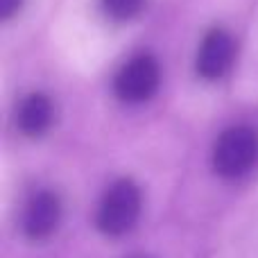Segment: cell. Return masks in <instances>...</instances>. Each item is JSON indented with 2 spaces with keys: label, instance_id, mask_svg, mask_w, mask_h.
Returning <instances> with one entry per match:
<instances>
[{
  "label": "cell",
  "instance_id": "cell-3",
  "mask_svg": "<svg viewBox=\"0 0 258 258\" xmlns=\"http://www.w3.org/2000/svg\"><path fill=\"white\" fill-rule=\"evenodd\" d=\"M159 84L161 68L156 59L150 54H138L118 71L113 80V93L127 104H141L159 91Z\"/></svg>",
  "mask_w": 258,
  "mask_h": 258
},
{
  "label": "cell",
  "instance_id": "cell-7",
  "mask_svg": "<svg viewBox=\"0 0 258 258\" xmlns=\"http://www.w3.org/2000/svg\"><path fill=\"white\" fill-rule=\"evenodd\" d=\"M145 7V0H102V9L113 21L136 18Z\"/></svg>",
  "mask_w": 258,
  "mask_h": 258
},
{
  "label": "cell",
  "instance_id": "cell-8",
  "mask_svg": "<svg viewBox=\"0 0 258 258\" xmlns=\"http://www.w3.org/2000/svg\"><path fill=\"white\" fill-rule=\"evenodd\" d=\"M21 7H23V0H0V14H3L5 21L16 16Z\"/></svg>",
  "mask_w": 258,
  "mask_h": 258
},
{
  "label": "cell",
  "instance_id": "cell-1",
  "mask_svg": "<svg viewBox=\"0 0 258 258\" xmlns=\"http://www.w3.org/2000/svg\"><path fill=\"white\" fill-rule=\"evenodd\" d=\"M141 215V190L132 179H118L107 188L98 204L95 227L109 238L132 231Z\"/></svg>",
  "mask_w": 258,
  "mask_h": 258
},
{
  "label": "cell",
  "instance_id": "cell-5",
  "mask_svg": "<svg viewBox=\"0 0 258 258\" xmlns=\"http://www.w3.org/2000/svg\"><path fill=\"white\" fill-rule=\"evenodd\" d=\"M236 57V43L224 30H211L197 52V73L204 80H218L231 68Z\"/></svg>",
  "mask_w": 258,
  "mask_h": 258
},
{
  "label": "cell",
  "instance_id": "cell-6",
  "mask_svg": "<svg viewBox=\"0 0 258 258\" xmlns=\"http://www.w3.org/2000/svg\"><path fill=\"white\" fill-rule=\"evenodd\" d=\"M52 118L54 107L43 93L27 95L16 109V127L30 138L43 136L52 125Z\"/></svg>",
  "mask_w": 258,
  "mask_h": 258
},
{
  "label": "cell",
  "instance_id": "cell-2",
  "mask_svg": "<svg viewBox=\"0 0 258 258\" xmlns=\"http://www.w3.org/2000/svg\"><path fill=\"white\" fill-rule=\"evenodd\" d=\"M258 161V132L254 127H231L220 134L213 147V168L220 177L238 179Z\"/></svg>",
  "mask_w": 258,
  "mask_h": 258
},
{
  "label": "cell",
  "instance_id": "cell-4",
  "mask_svg": "<svg viewBox=\"0 0 258 258\" xmlns=\"http://www.w3.org/2000/svg\"><path fill=\"white\" fill-rule=\"evenodd\" d=\"M61 222V202L54 192L41 190L27 202L23 213V231L30 240H48Z\"/></svg>",
  "mask_w": 258,
  "mask_h": 258
}]
</instances>
